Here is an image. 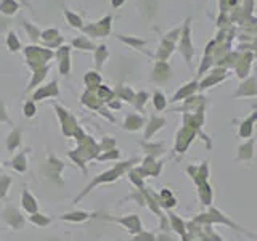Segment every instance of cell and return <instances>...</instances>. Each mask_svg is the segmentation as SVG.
Masks as SVG:
<instances>
[{
    "instance_id": "cell-3",
    "label": "cell",
    "mask_w": 257,
    "mask_h": 241,
    "mask_svg": "<svg viewBox=\"0 0 257 241\" xmlns=\"http://www.w3.org/2000/svg\"><path fill=\"white\" fill-rule=\"evenodd\" d=\"M257 120V111L254 112V114L243 120L239 126V131H238V135H239V139H251L252 134H254V123Z\"/></svg>"
},
{
    "instance_id": "cell-6",
    "label": "cell",
    "mask_w": 257,
    "mask_h": 241,
    "mask_svg": "<svg viewBox=\"0 0 257 241\" xmlns=\"http://www.w3.org/2000/svg\"><path fill=\"white\" fill-rule=\"evenodd\" d=\"M172 220H174V227H175V230L179 231V233H183V231H185V230H183V228H185V227H183V222L177 219V217H172Z\"/></svg>"
},
{
    "instance_id": "cell-5",
    "label": "cell",
    "mask_w": 257,
    "mask_h": 241,
    "mask_svg": "<svg viewBox=\"0 0 257 241\" xmlns=\"http://www.w3.org/2000/svg\"><path fill=\"white\" fill-rule=\"evenodd\" d=\"M207 177H209V163H207V161H203V163H201V166H199V169L196 171L195 182L198 185H201V183L207 182Z\"/></svg>"
},
{
    "instance_id": "cell-1",
    "label": "cell",
    "mask_w": 257,
    "mask_h": 241,
    "mask_svg": "<svg viewBox=\"0 0 257 241\" xmlns=\"http://www.w3.org/2000/svg\"><path fill=\"white\" fill-rule=\"evenodd\" d=\"M196 222H201V223H207V225H212V223H222V225H227V227L233 228L235 231L241 233V235H246L249 238H252L255 239V235L251 231H247L246 228H243L241 225H238L236 222H233L231 219H228L227 215H225L222 211H219V209H215V207H211L209 209V212L206 214H199V217L196 219Z\"/></svg>"
},
{
    "instance_id": "cell-7",
    "label": "cell",
    "mask_w": 257,
    "mask_h": 241,
    "mask_svg": "<svg viewBox=\"0 0 257 241\" xmlns=\"http://www.w3.org/2000/svg\"><path fill=\"white\" fill-rule=\"evenodd\" d=\"M161 239H163V241H172V239H167L166 236H163V238H161Z\"/></svg>"
},
{
    "instance_id": "cell-4",
    "label": "cell",
    "mask_w": 257,
    "mask_h": 241,
    "mask_svg": "<svg viewBox=\"0 0 257 241\" xmlns=\"http://www.w3.org/2000/svg\"><path fill=\"white\" fill-rule=\"evenodd\" d=\"M199 187V198H201V203H203L204 206H211L212 204V188H211V185H209V182H204V183H201L198 185Z\"/></svg>"
},
{
    "instance_id": "cell-2",
    "label": "cell",
    "mask_w": 257,
    "mask_h": 241,
    "mask_svg": "<svg viewBox=\"0 0 257 241\" xmlns=\"http://www.w3.org/2000/svg\"><path fill=\"white\" fill-rule=\"evenodd\" d=\"M255 156V142L251 139L241 143L236 150V161L238 163H251Z\"/></svg>"
}]
</instances>
